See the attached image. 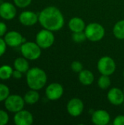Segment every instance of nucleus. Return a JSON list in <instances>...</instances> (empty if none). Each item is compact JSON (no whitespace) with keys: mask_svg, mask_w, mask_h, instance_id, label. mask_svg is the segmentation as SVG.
Here are the masks:
<instances>
[{"mask_svg":"<svg viewBox=\"0 0 124 125\" xmlns=\"http://www.w3.org/2000/svg\"><path fill=\"white\" fill-rule=\"evenodd\" d=\"M7 30V27L6 24L4 22L0 21V37H1L6 34Z\"/></svg>","mask_w":124,"mask_h":125,"instance_id":"obj_30","label":"nucleus"},{"mask_svg":"<svg viewBox=\"0 0 124 125\" xmlns=\"http://www.w3.org/2000/svg\"><path fill=\"white\" fill-rule=\"evenodd\" d=\"M48 81L46 73L39 67H32L26 73V82L31 89L39 90L42 89Z\"/></svg>","mask_w":124,"mask_h":125,"instance_id":"obj_2","label":"nucleus"},{"mask_svg":"<svg viewBox=\"0 0 124 125\" xmlns=\"http://www.w3.org/2000/svg\"><path fill=\"white\" fill-rule=\"evenodd\" d=\"M8 122H9L8 114L3 110H0V125H7Z\"/></svg>","mask_w":124,"mask_h":125,"instance_id":"obj_26","label":"nucleus"},{"mask_svg":"<svg viewBox=\"0 0 124 125\" xmlns=\"http://www.w3.org/2000/svg\"><path fill=\"white\" fill-rule=\"evenodd\" d=\"M28 59L25 57H18L14 61V67L15 70L23 73H27V71L29 70V64L27 61Z\"/></svg>","mask_w":124,"mask_h":125,"instance_id":"obj_18","label":"nucleus"},{"mask_svg":"<svg viewBox=\"0 0 124 125\" xmlns=\"http://www.w3.org/2000/svg\"><path fill=\"white\" fill-rule=\"evenodd\" d=\"M114 125H124V115H119L117 116L113 121Z\"/></svg>","mask_w":124,"mask_h":125,"instance_id":"obj_29","label":"nucleus"},{"mask_svg":"<svg viewBox=\"0 0 124 125\" xmlns=\"http://www.w3.org/2000/svg\"><path fill=\"white\" fill-rule=\"evenodd\" d=\"M7 45L4 41V40L0 37V57L4 54L7 49Z\"/></svg>","mask_w":124,"mask_h":125,"instance_id":"obj_28","label":"nucleus"},{"mask_svg":"<svg viewBox=\"0 0 124 125\" xmlns=\"http://www.w3.org/2000/svg\"><path fill=\"white\" fill-rule=\"evenodd\" d=\"M91 121L96 125H107L110 121V116L105 110H97L92 114Z\"/></svg>","mask_w":124,"mask_h":125,"instance_id":"obj_15","label":"nucleus"},{"mask_svg":"<svg viewBox=\"0 0 124 125\" xmlns=\"http://www.w3.org/2000/svg\"><path fill=\"white\" fill-rule=\"evenodd\" d=\"M10 95V89L7 86L0 83V102L4 101Z\"/></svg>","mask_w":124,"mask_h":125,"instance_id":"obj_23","label":"nucleus"},{"mask_svg":"<svg viewBox=\"0 0 124 125\" xmlns=\"http://www.w3.org/2000/svg\"><path fill=\"white\" fill-rule=\"evenodd\" d=\"M97 69L102 75H111L116 70V64L110 56H103L98 61Z\"/></svg>","mask_w":124,"mask_h":125,"instance_id":"obj_7","label":"nucleus"},{"mask_svg":"<svg viewBox=\"0 0 124 125\" xmlns=\"http://www.w3.org/2000/svg\"><path fill=\"white\" fill-rule=\"evenodd\" d=\"M17 13L14 4L10 2H3L0 4V16L7 21L12 20Z\"/></svg>","mask_w":124,"mask_h":125,"instance_id":"obj_12","label":"nucleus"},{"mask_svg":"<svg viewBox=\"0 0 124 125\" xmlns=\"http://www.w3.org/2000/svg\"><path fill=\"white\" fill-rule=\"evenodd\" d=\"M19 21L26 26H34L39 21V16L32 11H23L19 15Z\"/></svg>","mask_w":124,"mask_h":125,"instance_id":"obj_14","label":"nucleus"},{"mask_svg":"<svg viewBox=\"0 0 124 125\" xmlns=\"http://www.w3.org/2000/svg\"></svg>","mask_w":124,"mask_h":125,"instance_id":"obj_32","label":"nucleus"},{"mask_svg":"<svg viewBox=\"0 0 124 125\" xmlns=\"http://www.w3.org/2000/svg\"><path fill=\"white\" fill-rule=\"evenodd\" d=\"M23 99L26 103L29 105H34L39 101V94L38 93L37 90L31 89L26 93Z\"/></svg>","mask_w":124,"mask_h":125,"instance_id":"obj_19","label":"nucleus"},{"mask_svg":"<svg viewBox=\"0 0 124 125\" xmlns=\"http://www.w3.org/2000/svg\"><path fill=\"white\" fill-rule=\"evenodd\" d=\"M14 78L15 79H20L22 77V73L15 70H13V73H12V75Z\"/></svg>","mask_w":124,"mask_h":125,"instance_id":"obj_31","label":"nucleus"},{"mask_svg":"<svg viewBox=\"0 0 124 125\" xmlns=\"http://www.w3.org/2000/svg\"><path fill=\"white\" fill-rule=\"evenodd\" d=\"M54 41V34L52 31L48 29H42L36 35V42L42 49H47L51 47Z\"/></svg>","mask_w":124,"mask_h":125,"instance_id":"obj_6","label":"nucleus"},{"mask_svg":"<svg viewBox=\"0 0 124 125\" xmlns=\"http://www.w3.org/2000/svg\"><path fill=\"white\" fill-rule=\"evenodd\" d=\"M41 48L37 42H26L21 45L20 51L23 57L28 60H36L41 56Z\"/></svg>","mask_w":124,"mask_h":125,"instance_id":"obj_4","label":"nucleus"},{"mask_svg":"<svg viewBox=\"0 0 124 125\" xmlns=\"http://www.w3.org/2000/svg\"><path fill=\"white\" fill-rule=\"evenodd\" d=\"M39 22L45 29L56 31L64 25V18L62 12L54 6L44 8L39 14Z\"/></svg>","mask_w":124,"mask_h":125,"instance_id":"obj_1","label":"nucleus"},{"mask_svg":"<svg viewBox=\"0 0 124 125\" xmlns=\"http://www.w3.org/2000/svg\"><path fill=\"white\" fill-rule=\"evenodd\" d=\"M84 32L88 40L97 42L103 39L105 34V29L102 25L98 23H91L86 26Z\"/></svg>","mask_w":124,"mask_h":125,"instance_id":"obj_3","label":"nucleus"},{"mask_svg":"<svg viewBox=\"0 0 124 125\" xmlns=\"http://www.w3.org/2000/svg\"><path fill=\"white\" fill-rule=\"evenodd\" d=\"M25 103L24 99L18 94H10L4 100L6 109L12 113H17L23 110Z\"/></svg>","mask_w":124,"mask_h":125,"instance_id":"obj_5","label":"nucleus"},{"mask_svg":"<svg viewBox=\"0 0 124 125\" xmlns=\"http://www.w3.org/2000/svg\"><path fill=\"white\" fill-rule=\"evenodd\" d=\"M107 99L111 104L114 105H120L124 102V91L119 88L113 87L109 90L107 93Z\"/></svg>","mask_w":124,"mask_h":125,"instance_id":"obj_13","label":"nucleus"},{"mask_svg":"<svg viewBox=\"0 0 124 125\" xmlns=\"http://www.w3.org/2000/svg\"></svg>","mask_w":124,"mask_h":125,"instance_id":"obj_33","label":"nucleus"},{"mask_svg":"<svg viewBox=\"0 0 124 125\" xmlns=\"http://www.w3.org/2000/svg\"><path fill=\"white\" fill-rule=\"evenodd\" d=\"M4 41L7 45L10 47H17L24 42H26V39L16 31H10L6 33L4 37Z\"/></svg>","mask_w":124,"mask_h":125,"instance_id":"obj_10","label":"nucleus"},{"mask_svg":"<svg viewBox=\"0 0 124 125\" xmlns=\"http://www.w3.org/2000/svg\"><path fill=\"white\" fill-rule=\"evenodd\" d=\"M79 81L84 86H90L94 81V73L88 70H83L79 73Z\"/></svg>","mask_w":124,"mask_h":125,"instance_id":"obj_17","label":"nucleus"},{"mask_svg":"<svg viewBox=\"0 0 124 125\" xmlns=\"http://www.w3.org/2000/svg\"><path fill=\"white\" fill-rule=\"evenodd\" d=\"M71 69L73 72L75 73H80L83 70V64L80 62L78 61H74L71 64Z\"/></svg>","mask_w":124,"mask_h":125,"instance_id":"obj_25","label":"nucleus"},{"mask_svg":"<svg viewBox=\"0 0 124 125\" xmlns=\"http://www.w3.org/2000/svg\"><path fill=\"white\" fill-rule=\"evenodd\" d=\"M13 121L16 125H31L34 122V117L29 111L23 109L15 113Z\"/></svg>","mask_w":124,"mask_h":125,"instance_id":"obj_11","label":"nucleus"},{"mask_svg":"<svg viewBox=\"0 0 124 125\" xmlns=\"http://www.w3.org/2000/svg\"><path fill=\"white\" fill-rule=\"evenodd\" d=\"M13 70L12 68L7 64L2 65L0 67V79L1 80H8L12 75Z\"/></svg>","mask_w":124,"mask_h":125,"instance_id":"obj_21","label":"nucleus"},{"mask_svg":"<svg viewBox=\"0 0 124 125\" xmlns=\"http://www.w3.org/2000/svg\"><path fill=\"white\" fill-rule=\"evenodd\" d=\"M63 94L64 88L58 83H52L45 89V95L50 100H57L62 97Z\"/></svg>","mask_w":124,"mask_h":125,"instance_id":"obj_9","label":"nucleus"},{"mask_svg":"<svg viewBox=\"0 0 124 125\" xmlns=\"http://www.w3.org/2000/svg\"><path fill=\"white\" fill-rule=\"evenodd\" d=\"M97 84L99 87L102 89H107L110 87L111 84V79L109 75H102L98 79Z\"/></svg>","mask_w":124,"mask_h":125,"instance_id":"obj_22","label":"nucleus"},{"mask_svg":"<svg viewBox=\"0 0 124 125\" xmlns=\"http://www.w3.org/2000/svg\"><path fill=\"white\" fill-rule=\"evenodd\" d=\"M68 26L69 29L74 33V32L83 31L86 26L84 21L82 18L79 17H74L69 20Z\"/></svg>","mask_w":124,"mask_h":125,"instance_id":"obj_16","label":"nucleus"},{"mask_svg":"<svg viewBox=\"0 0 124 125\" xmlns=\"http://www.w3.org/2000/svg\"><path fill=\"white\" fill-rule=\"evenodd\" d=\"M67 109L70 116L73 117H77L83 114L84 110V104L80 99L72 98L68 102Z\"/></svg>","mask_w":124,"mask_h":125,"instance_id":"obj_8","label":"nucleus"},{"mask_svg":"<svg viewBox=\"0 0 124 125\" xmlns=\"http://www.w3.org/2000/svg\"><path fill=\"white\" fill-rule=\"evenodd\" d=\"M86 39H87L86 35L85 32H83V31L74 32L72 34V40L77 43H80L82 42H84Z\"/></svg>","mask_w":124,"mask_h":125,"instance_id":"obj_24","label":"nucleus"},{"mask_svg":"<svg viewBox=\"0 0 124 125\" xmlns=\"http://www.w3.org/2000/svg\"><path fill=\"white\" fill-rule=\"evenodd\" d=\"M32 0H13L15 4L20 8H25L28 7Z\"/></svg>","mask_w":124,"mask_h":125,"instance_id":"obj_27","label":"nucleus"},{"mask_svg":"<svg viewBox=\"0 0 124 125\" xmlns=\"http://www.w3.org/2000/svg\"><path fill=\"white\" fill-rule=\"evenodd\" d=\"M113 31L117 39L124 40V20H121L115 24Z\"/></svg>","mask_w":124,"mask_h":125,"instance_id":"obj_20","label":"nucleus"}]
</instances>
